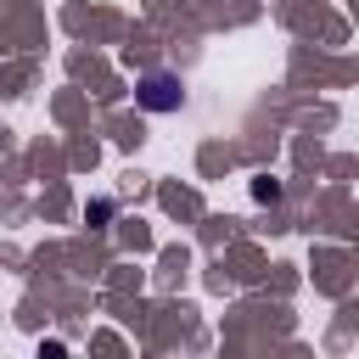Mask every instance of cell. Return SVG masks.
I'll list each match as a JSON object with an SVG mask.
<instances>
[{"mask_svg": "<svg viewBox=\"0 0 359 359\" xmlns=\"http://www.w3.org/2000/svg\"><path fill=\"white\" fill-rule=\"evenodd\" d=\"M135 101H140L146 112H180L185 90H180V79H174V73H146V79H140V90H135Z\"/></svg>", "mask_w": 359, "mask_h": 359, "instance_id": "obj_1", "label": "cell"}, {"mask_svg": "<svg viewBox=\"0 0 359 359\" xmlns=\"http://www.w3.org/2000/svg\"><path fill=\"white\" fill-rule=\"evenodd\" d=\"M39 359H67V348L62 342H39Z\"/></svg>", "mask_w": 359, "mask_h": 359, "instance_id": "obj_2", "label": "cell"}]
</instances>
